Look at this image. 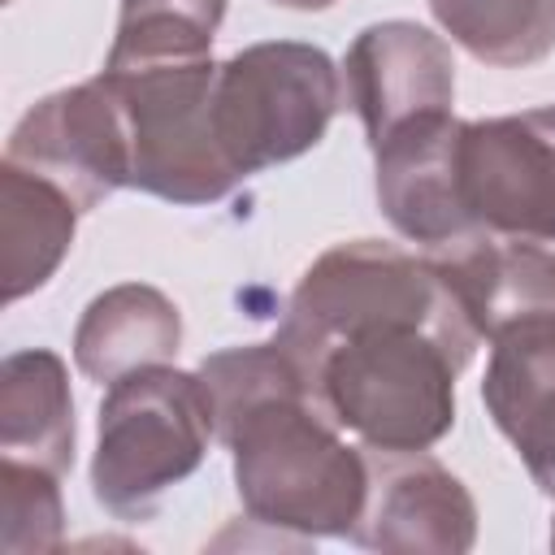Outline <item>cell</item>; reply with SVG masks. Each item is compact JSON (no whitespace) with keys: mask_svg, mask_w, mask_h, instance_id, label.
<instances>
[{"mask_svg":"<svg viewBox=\"0 0 555 555\" xmlns=\"http://www.w3.org/2000/svg\"><path fill=\"white\" fill-rule=\"evenodd\" d=\"M551 546H555V516H551Z\"/></svg>","mask_w":555,"mask_h":555,"instance_id":"ffe728a7","label":"cell"},{"mask_svg":"<svg viewBox=\"0 0 555 555\" xmlns=\"http://www.w3.org/2000/svg\"><path fill=\"white\" fill-rule=\"evenodd\" d=\"M481 403L525 460L533 486L555 499V312L516 321L490 338Z\"/></svg>","mask_w":555,"mask_h":555,"instance_id":"8fae6325","label":"cell"},{"mask_svg":"<svg viewBox=\"0 0 555 555\" xmlns=\"http://www.w3.org/2000/svg\"><path fill=\"white\" fill-rule=\"evenodd\" d=\"M468 321L390 312L334 334L304 369L317 403L377 451H429L455 425V377L477 356Z\"/></svg>","mask_w":555,"mask_h":555,"instance_id":"7a4b0ae2","label":"cell"},{"mask_svg":"<svg viewBox=\"0 0 555 555\" xmlns=\"http://www.w3.org/2000/svg\"><path fill=\"white\" fill-rule=\"evenodd\" d=\"M343 108V69L325 48L264 39L217 65L212 130L238 178L312 152Z\"/></svg>","mask_w":555,"mask_h":555,"instance_id":"277c9868","label":"cell"},{"mask_svg":"<svg viewBox=\"0 0 555 555\" xmlns=\"http://www.w3.org/2000/svg\"><path fill=\"white\" fill-rule=\"evenodd\" d=\"M269 4H282V9H299V13H321V9H334L338 0H269Z\"/></svg>","mask_w":555,"mask_h":555,"instance_id":"d6986e66","label":"cell"},{"mask_svg":"<svg viewBox=\"0 0 555 555\" xmlns=\"http://www.w3.org/2000/svg\"><path fill=\"white\" fill-rule=\"evenodd\" d=\"M61 533H65L61 477L39 464L0 455V551L4 555L56 551Z\"/></svg>","mask_w":555,"mask_h":555,"instance_id":"ac0fdd59","label":"cell"},{"mask_svg":"<svg viewBox=\"0 0 555 555\" xmlns=\"http://www.w3.org/2000/svg\"><path fill=\"white\" fill-rule=\"evenodd\" d=\"M369 455V499L351 542L390 555H464L477 542V503L468 486L429 451Z\"/></svg>","mask_w":555,"mask_h":555,"instance_id":"ba28073f","label":"cell"},{"mask_svg":"<svg viewBox=\"0 0 555 555\" xmlns=\"http://www.w3.org/2000/svg\"><path fill=\"white\" fill-rule=\"evenodd\" d=\"M78 217V204L56 182L0 160V269L9 304L48 286L74 247Z\"/></svg>","mask_w":555,"mask_h":555,"instance_id":"9a60e30c","label":"cell"},{"mask_svg":"<svg viewBox=\"0 0 555 555\" xmlns=\"http://www.w3.org/2000/svg\"><path fill=\"white\" fill-rule=\"evenodd\" d=\"M225 0H121L104 69L212 56Z\"/></svg>","mask_w":555,"mask_h":555,"instance_id":"e0dca14e","label":"cell"},{"mask_svg":"<svg viewBox=\"0 0 555 555\" xmlns=\"http://www.w3.org/2000/svg\"><path fill=\"white\" fill-rule=\"evenodd\" d=\"M4 160L56 182L78 212L100 208L113 191L130 186L134 139L117 87L95 74L30 104L9 134Z\"/></svg>","mask_w":555,"mask_h":555,"instance_id":"52a82bcc","label":"cell"},{"mask_svg":"<svg viewBox=\"0 0 555 555\" xmlns=\"http://www.w3.org/2000/svg\"><path fill=\"white\" fill-rule=\"evenodd\" d=\"M438 26L481 65L525 69L555 52V0H429Z\"/></svg>","mask_w":555,"mask_h":555,"instance_id":"2e32d148","label":"cell"},{"mask_svg":"<svg viewBox=\"0 0 555 555\" xmlns=\"http://www.w3.org/2000/svg\"><path fill=\"white\" fill-rule=\"evenodd\" d=\"M217 438V416L199 373L147 364L117 377L100 399L91 494L117 520L156 516L160 499L186 481Z\"/></svg>","mask_w":555,"mask_h":555,"instance_id":"3957f363","label":"cell"},{"mask_svg":"<svg viewBox=\"0 0 555 555\" xmlns=\"http://www.w3.org/2000/svg\"><path fill=\"white\" fill-rule=\"evenodd\" d=\"M130 117L134 169L130 186L182 208L225 199L243 178L225 160L212 130L217 61H152L130 69H100Z\"/></svg>","mask_w":555,"mask_h":555,"instance_id":"5b68a950","label":"cell"},{"mask_svg":"<svg viewBox=\"0 0 555 555\" xmlns=\"http://www.w3.org/2000/svg\"><path fill=\"white\" fill-rule=\"evenodd\" d=\"M217 442L234 455V490L256 525L299 538H351L369 499V455L317 403L295 356L273 343L199 360Z\"/></svg>","mask_w":555,"mask_h":555,"instance_id":"6da1fadb","label":"cell"},{"mask_svg":"<svg viewBox=\"0 0 555 555\" xmlns=\"http://www.w3.org/2000/svg\"><path fill=\"white\" fill-rule=\"evenodd\" d=\"M460 295L473 330L490 343L499 330L555 312V251L525 238L468 234L429 251Z\"/></svg>","mask_w":555,"mask_h":555,"instance_id":"7c38bea8","label":"cell"},{"mask_svg":"<svg viewBox=\"0 0 555 555\" xmlns=\"http://www.w3.org/2000/svg\"><path fill=\"white\" fill-rule=\"evenodd\" d=\"M455 195L473 234L555 243V104L460 121Z\"/></svg>","mask_w":555,"mask_h":555,"instance_id":"8992f818","label":"cell"},{"mask_svg":"<svg viewBox=\"0 0 555 555\" xmlns=\"http://www.w3.org/2000/svg\"><path fill=\"white\" fill-rule=\"evenodd\" d=\"M182 347V312L178 304L147 282H117L100 291L74 330V364L82 377L113 386L117 377L169 364Z\"/></svg>","mask_w":555,"mask_h":555,"instance_id":"4fadbf2b","label":"cell"},{"mask_svg":"<svg viewBox=\"0 0 555 555\" xmlns=\"http://www.w3.org/2000/svg\"><path fill=\"white\" fill-rule=\"evenodd\" d=\"M343 82L369 147H382L403 126L451 113L455 104V61L447 39L408 17L364 26L343 56Z\"/></svg>","mask_w":555,"mask_h":555,"instance_id":"9c48e42d","label":"cell"},{"mask_svg":"<svg viewBox=\"0 0 555 555\" xmlns=\"http://www.w3.org/2000/svg\"><path fill=\"white\" fill-rule=\"evenodd\" d=\"M455 134H460V117L434 113L403 126L382 147H373L377 208L421 251L473 234L455 195Z\"/></svg>","mask_w":555,"mask_h":555,"instance_id":"30bf717a","label":"cell"},{"mask_svg":"<svg viewBox=\"0 0 555 555\" xmlns=\"http://www.w3.org/2000/svg\"><path fill=\"white\" fill-rule=\"evenodd\" d=\"M69 369L48 347H22L0 364V455L39 464L56 477L74 468Z\"/></svg>","mask_w":555,"mask_h":555,"instance_id":"5bb4252c","label":"cell"}]
</instances>
